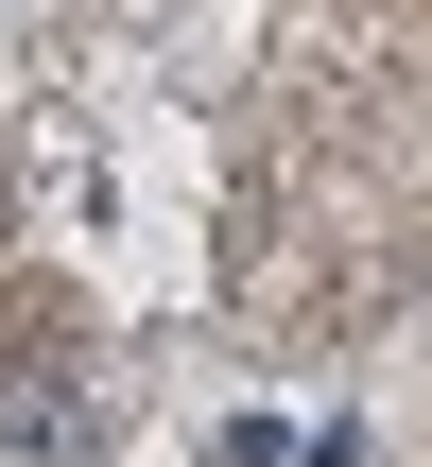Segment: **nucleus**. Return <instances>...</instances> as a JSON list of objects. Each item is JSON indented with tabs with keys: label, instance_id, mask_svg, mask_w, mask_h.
I'll return each mask as SVG.
<instances>
[{
	"label": "nucleus",
	"instance_id": "f257e3e1",
	"mask_svg": "<svg viewBox=\"0 0 432 467\" xmlns=\"http://www.w3.org/2000/svg\"><path fill=\"white\" fill-rule=\"evenodd\" d=\"M0 451H17V467H87V451H104L69 347H17V364H0Z\"/></svg>",
	"mask_w": 432,
	"mask_h": 467
}]
</instances>
